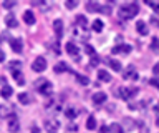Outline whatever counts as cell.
I'll list each match as a JSON object with an SVG mask.
<instances>
[{
  "instance_id": "cell-1",
  "label": "cell",
  "mask_w": 159,
  "mask_h": 133,
  "mask_svg": "<svg viewBox=\"0 0 159 133\" xmlns=\"http://www.w3.org/2000/svg\"><path fill=\"white\" fill-rule=\"evenodd\" d=\"M139 12V7L138 3H126V5L119 7V17L128 20V18H133L134 15H138Z\"/></svg>"
},
{
  "instance_id": "cell-2",
  "label": "cell",
  "mask_w": 159,
  "mask_h": 133,
  "mask_svg": "<svg viewBox=\"0 0 159 133\" xmlns=\"http://www.w3.org/2000/svg\"><path fill=\"white\" fill-rule=\"evenodd\" d=\"M37 88H38L40 95H45V97L52 95V92H53V85H52V83H50L48 80H45V78H42V80H38V83H37Z\"/></svg>"
},
{
  "instance_id": "cell-3",
  "label": "cell",
  "mask_w": 159,
  "mask_h": 133,
  "mask_svg": "<svg viewBox=\"0 0 159 133\" xmlns=\"http://www.w3.org/2000/svg\"><path fill=\"white\" fill-rule=\"evenodd\" d=\"M134 93H138V88H126V87L118 88V97L121 98V100H131L134 97Z\"/></svg>"
},
{
  "instance_id": "cell-4",
  "label": "cell",
  "mask_w": 159,
  "mask_h": 133,
  "mask_svg": "<svg viewBox=\"0 0 159 133\" xmlns=\"http://www.w3.org/2000/svg\"><path fill=\"white\" fill-rule=\"evenodd\" d=\"M32 68H33V72H45L47 70V60L43 57H37L32 63Z\"/></svg>"
},
{
  "instance_id": "cell-5",
  "label": "cell",
  "mask_w": 159,
  "mask_h": 133,
  "mask_svg": "<svg viewBox=\"0 0 159 133\" xmlns=\"http://www.w3.org/2000/svg\"><path fill=\"white\" fill-rule=\"evenodd\" d=\"M45 130H47L48 133H58L60 123L57 120H47L45 121Z\"/></svg>"
},
{
  "instance_id": "cell-6",
  "label": "cell",
  "mask_w": 159,
  "mask_h": 133,
  "mask_svg": "<svg viewBox=\"0 0 159 133\" xmlns=\"http://www.w3.org/2000/svg\"><path fill=\"white\" fill-rule=\"evenodd\" d=\"M65 48H66V53H68V55H71V57H76L80 53V48L75 45V42H66Z\"/></svg>"
},
{
  "instance_id": "cell-7",
  "label": "cell",
  "mask_w": 159,
  "mask_h": 133,
  "mask_svg": "<svg viewBox=\"0 0 159 133\" xmlns=\"http://www.w3.org/2000/svg\"><path fill=\"white\" fill-rule=\"evenodd\" d=\"M124 78L126 80H138V72L134 70V67H128L126 70H124Z\"/></svg>"
},
{
  "instance_id": "cell-8",
  "label": "cell",
  "mask_w": 159,
  "mask_h": 133,
  "mask_svg": "<svg viewBox=\"0 0 159 133\" xmlns=\"http://www.w3.org/2000/svg\"><path fill=\"white\" fill-rule=\"evenodd\" d=\"M133 48L129 47V45H124V43H119V45H116L113 48V53L116 55V53H131Z\"/></svg>"
},
{
  "instance_id": "cell-9",
  "label": "cell",
  "mask_w": 159,
  "mask_h": 133,
  "mask_svg": "<svg viewBox=\"0 0 159 133\" xmlns=\"http://www.w3.org/2000/svg\"><path fill=\"white\" fill-rule=\"evenodd\" d=\"M0 116H13V108L10 105H0Z\"/></svg>"
},
{
  "instance_id": "cell-10",
  "label": "cell",
  "mask_w": 159,
  "mask_h": 133,
  "mask_svg": "<svg viewBox=\"0 0 159 133\" xmlns=\"http://www.w3.org/2000/svg\"><path fill=\"white\" fill-rule=\"evenodd\" d=\"M136 30H138L139 35H148V33H149L146 22H143V20H138V22H136Z\"/></svg>"
},
{
  "instance_id": "cell-11",
  "label": "cell",
  "mask_w": 159,
  "mask_h": 133,
  "mask_svg": "<svg viewBox=\"0 0 159 133\" xmlns=\"http://www.w3.org/2000/svg\"><path fill=\"white\" fill-rule=\"evenodd\" d=\"M10 47H12V50L15 53H20L23 50V42L20 40V38H15V40H12V43H10Z\"/></svg>"
},
{
  "instance_id": "cell-12",
  "label": "cell",
  "mask_w": 159,
  "mask_h": 133,
  "mask_svg": "<svg viewBox=\"0 0 159 133\" xmlns=\"http://www.w3.org/2000/svg\"><path fill=\"white\" fill-rule=\"evenodd\" d=\"M23 20H25V23H27V25H33L37 18H35V15H33L32 10H27V12L23 13Z\"/></svg>"
},
{
  "instance_id": "cell-13",
  "label": "cell",
  "mask_w": 159,
  "mask_h": 133,
  "mask_svg": "<svg viewBox=\"0 0 159 133\" xmlns=\"http://www.w3.org/2000/svg\"><path fill=\"white\" fill-rule=\"evenodd\" d=\"M104 102H106V93L98 92V93H94V95H93V103L101 105V103H104Z\"/></svg>"
},
{
  "instance_id": "cell-14",
  "label": "cell",
  "mask_w": 159,
  "mask_h": 133,
  "mask_svg": "<svg viewBox=\"0 0 159 133\" xmlns=\"http://www.w3.org/2000/svg\"><path fill=\"white\" fill-rule=\"evenodd\" d=\"M53 28H55V33H57L58 38L63 35V22L61 20H55L53 22Z\"/></svg>"
},
{
  "instance_id": "cell-15",
  "label": "cell",
  "mask_w": 159,
  "mask_h": 133,
  "mask_svg": "<svg viewBox=\"0 0 159 133\" xmlns=\"http://www.w3.org/2000/svg\"><path fill=\"white\" fill-rule=\"evenodd\" d=\"M18 128H20V125H18V120L15 118V115L10 118V121H8V130L10 131H18Z\"/></svg>"
},
{
  "instance_id": "cell-16",
  "label": "cell",
  "mask_w": 159,
  "mask_h": 133,
  "mask_svg": "<svg viewBox=\"0 0 159 133\" xmlns=\"http://www.w3.org/2000/svg\"><path fill=\"white\" fill-rule=\"evenodd\" d=\"M12 75H13L15 82H17L20 87L25 85V78H23V75H22V72H20V70H15V72H12Z\"/></svg>"
},
{
  "instance_id": "cell-17",
  "label": "cell",
  "mask_w": 159,
  "mask_h": 133,
  "mask_svg": "<svg viewBox=\"0 0 159 133\" xmlns=\"http://www.w3.org/2000/svg\"><path fill=\"white\" fill-rule=\"evenodd\" d=\"M0 95H2L3 98H10L13 95V90H12V87H8V85H3L2 87V90H0Z\"/></svg>"
},
{
  "instance_id": "cell-18",
  "label": "cell",
  "mask_w": 159,
  "mask_h": 133,
  "mask_svg": "<svg viewBox=\"0 0 159 133\" xmlns=\"http://www.w3.org/2000/svg\"><path fill=\"white\" fill-rule=\"evenodd\" d=\"M108 65H109V68H113L114 72H119L121 70V62L119 60H114V58H111V60H108Z\"/></svg>"
},
{
  "instance_id": "cell-19",
  "label": "cell",
  "mask_w": 159,
  "mask_h": 133,
  "mask_svg": "<svg viewBox=\"0 0 159 133\" xmlns=\"http://www.w3.org/2000/svg\"><path fill=\"white\" fill-rule=\"evenodd\" d=\"M98 78L101 82H111V75H109V73L106 72V70H98Z\"/></svg>"
},
{
  "instance_id": "cell-20",
  "label": "cell",
  "mask_w": 159,
  "mask_h": 133,
  "mask_svg": "<svg viewBox=\"0 0 159 133\" xmlns=\"http://www.w3.org/2000/svg\"><path fill=\"white\" fill-rule=\"evenodd\" d=\"M5 23H7V27H10V28H13V27L18 25L17 18H15L13 15H7V17H5Z\"/></svg>"
},
{
  "instance_id": "cell-21",
  "label": "cell",
  "mask_w": 159,
  "mask_h": 133,
  "mask_svg": "<svg viewBox=\"0 0 159 133\" xmlns=\"http://www.w3.org/2000/svg\"><path fill=\"white\" fill-rule=\"evenodd\" d=\"M76 25L81 28V30H86L88 23H86V18H84V15H78V17H76Z\"/></svg>"
},
{
  "instance_id": "cell-22",
  "label": "cell",
  "mask_w": 159,
  "mask_h": 133,
  "mask_svg": "<svg viewBox=\"0 0 159 133\" xmlns=\"http://www.w3.org/2000/svg\"><path fill=\"white\" fill-rule=\"evenodd\" d=\"M91 28H93V30L96 32V33H99V32L103 30V22L99 20V18H96V20H93V23H91Z\"/></svg>"
},
{
  "instance_id": "cell-23",
  "label": "cell",
  "mask_w": 159,
  "mask_h": 133,
  "mask_svg": "<svg viewBox=\"0 0 159 133\" xmlns=\"http://www.w3.org/2000/svg\"><path fill=\"white\" fill-rule=\"evenodd\" d=\"M86 10L88 12H101V5H98V3H86Z\"/></svg>"
},
{
  "instance_id": "cell-24",
  "label": "cell",
  "mask_w": 159,
  "mask_h": 133,
  "mask_svg": "<svg viewBox=\"0 0 159 133\" xmlns=\"http://www.w3.org/2000/svg\"><path fill=\"white\" fill-rule=\"evenodd\" d=\"M86 128H88V130H94V128H96V120H94V116H88Z\"/></svg>"
},
{
  "instance_id": "cell-25",
  "label": "cell",
  "mask_w": 159,
  "mask_h": 133,
  "mask_svg": "<svg viewBox=\"0 0 159 133\" xmlns=\"http://www.w3.org/2000/svg\"><path fill=\"white\" fill-rule=\"evenodd\" d=\"M151 50H152L154 53H159V38L154 37L152 40H151Z\"/></svg>"
},
{
  "instance_id": "cell-26",
  "label": "cell",
  "mask_w": 159,
  "mask_h": 133,
  "mask_svg": "<svg viewBox=\"0 0 159 133\" xmlns=\"http://www.w3.org/2000/svg\"><path fill=\"white\" fill-rule=\"evenodd\" d=\"M66 70H68V67H66V63H65V62H60L58 65L55 67V72H57V73H63Z\"/></svg>"
},
{
  "instance_id": "cell-27",
  "label": "cell",
  "mask_w": 159,
  "mask_h": 133,
  "mask_svg": "<svg viewBox=\"0 0 159 133\" xmlns=\"http://www.w3.org/2000/svg\"><path fill=\"white\" fill-rule=\"evenodd\" d=\"M18 102H20V103H23V105L30 103V97H28V93H18Z\"/></svg>"
},
{
  "instance_id": "cell-28",
  "label": "cell",
  "mask_w": 159,
  "mask_h": 133,
  "mask_svg": "<svg viewBox=\"0 0 159 133\" xmlns=\"http://www.w3.org/2000/svg\"><path fill=\"white\" fill-rule=\"evenodd\" d=\"M109 131H111V133H124L123 126H121V125H118V123H113L111 128H109Z\"/></svg>"
},
{
  "instance_id": "cell-29",
  "label": "cell",
  "mask_w": 159,
  "mask_h": 133,
  "mask_svg": "<svg viewBox=\"0 0 159 133\" xmlns=\"http://www.w3.org/2000/svg\"><path fill=\"white\" fill-rule=\"evenodd\" d=\"M20 67H22V63H20L18 60H15V62H10V63H8V68H10V72L20 70Z\"/></svg>"
},
{
  "instance_id": "cell-30",
  "label": "cell",
  "mask_w": 159,
  "mask_h": 133,
  "mask_svg": "<svg viewBox=\"0 0 159 133\" xmlns=\"http://www.w3.org/2000/svg\"><path fill=\"white\" fill-rule=\"evenodd\" d=\"M65 7L70 8V10H73V8L78 7V2L76 0H66V2H65Z\"/></svg>"
},
{
  "instance_id": "cell-31",
  "label": "cell",
  "mask_w": 159,
  "mask_h": 133,
  "mask_svg": "<svg viewBox=\"0 0 159 133\" xmlns=\"http://www.w3.org/2000/svg\"><path fill=\"white\" fill-rule=\"evenodd\" d=\"M65 113H66L68 118H71V120H73V118L78 115V110H75V108H66V112H65Z\"/></svg>"
},
{
  "instance_id": "cell-32",
  "label": "cell",
  "mask_w": 159,
  "mask_h": 133,
  "mask_svg": "<svg viewBox=\"0 0 159 133\" xmlns=\"http://www.w3.org/2000/svg\"><path fill=\"white\" fill-rule=\"evenodd\" d=\"M149 7L152 8V10H156L157 13H159V2H154V0H149V2H146Z\"/></svg>"
},
{
  "instance_id": "cell-33",
  "label": "cell",
  "mask_w": 159,
  "mask_h": 133,
  "mask_svg": "<svg viewBox=\"0 0 159 133\" xmlns=\"http://www.w3.org/2000/svg\"><path fill=\"white\" fill-rule=\"evenodd\" d=\"M76 78H78V82L81 83V85H88V83H89L88 77H84V75H76Z\"/></svg>"
},
{
  "instance_id": "cell-34",
  "label": "cell",
  "mask_w": 159,
  "mask_h": 133,
  "mask_svg": "<svg viewBox=\"0 0 159 133\" xmlns=\"http://www.w3.org/2000/svg\"><path fill=\"white\" fill-rule=\"evenodd\" d=\"M98 63H99V58L96 55H93L91 60H89V65H91V67H98Z\"/></svg>"
},
{
  "instance_id": "cell-35",
  "label": "cell",
  "mask_w": 159,
  "mask_h": 133,
  "mask_svg": "<svg viewBox=\"0 0 159 133\" xmlns=\"http://www.w3.org/2000/svg\"><path fill=\"white\" fill-rule=\"evenodd\" d=\"M151 23H152L154 27L159 28V15H152V17H151Z\"/></svg>"
},
{
  "instance_id": "cell-36",
  "label": "cell",
  "mask_w": 159,
  "mask_h": 133,
  "mask_svg": "<svg viewBox=\"0 0 159 133\" xmlns=\"http://www.w3.org/2000/svg\"><path fill=\"white\" fill-rule=\"evenodd\" d=\"M149 83H151L152 87H156V88H159V78H151V80H149Z\"/></svg>"
},
{
  "instance_id": "cell-37",
  "label": "cell",
  "mask_w": 159,
  "mask_h": 133,
  "mask_svg": "<svg viewBox=\"0 0 159 133\" xmlns=\"http://www.w3.org/2000/svg\"><path fill=\"white\" fill-rule=\"evenodd\" d=\"M101 13H111V7H109V5H103L101 7Z\"/></svg>"
},
{
  "instance_id": "cell-38",
  "label": "cell",
  "mask_w": 159,
  "mask_h": 133,
  "mask_svg": "<svg viewBox=\"0 0 159 133\" xmlns=\"http://www.w3.org/2000/svg\"><path fill=\"white\" fill-rule=\"evenodd\" d=\"M3 7H5V8H12V7H15V2H10V0H7V2H3Z\"/></svg>"
},
{
  "instance_id": "cell-39",
  "label": "cell",
  "mask_w": 159,
  "mask_h": 133,
  "mask_svg": "<svg viewBox=\"0 0 159 133\" xmlns=\"http://www.w3.org/2000/svg\"><path fill=\"white\" fill-rule=\"evenodd\" d=\"M86 53H89V55L93 57V55H94V48H93L91 45H86Z\"/></svg>"
},
{
  "instance_id": "cell-40",
  "label": "cell",
  "mask_w": 159,
  "mask_h": 133,
  "mask_svg": "<svg viewBox=\"0 0 159 133\" xmlns=\"http://www.w3.org/2000/svg\"><path fill=\"white\" fill-rule=\"evenodd\" d=\"M152 72H154V75H159V63H156V65H154Z\"/></svg>"
},
{
  "instance_id": "cell-41",
  "label": "cell",
  "mask_w": 159,
  "mask_h": 133,
  "mask_svg": "<svg viewBox=\"0 0 159 133\" xmlns=\"http://www.w3.org/2000/svg\"><path fill=\"white\" fill-rule=\"evenodd\" d=\"M3 60H5V53H3L2 50H0V63H2Z\"/></svg>"
},
{
  "instance_id": "cell-42",
  "label": "cell",
  "mask_w": 159,
  "mask_h": 133,
  "mask_svg": "<svg viewBox=\"0 0 159 133\" xmlns=\"http://www.w3.org/2000/svg\"><path fill=\"white\" fill-rule=\"evenodd\" d=\"M30 133H40V130H38L37 126H33V128H32V131H30Z\"/></svg>"
},
{
  "instance_id": "cell-43",
  "label": "cell",
  "mask_w": 159,
  "mask_h": 133,
  "mask_svg": "<svg viewBox=\"0 0 159 133\" xmlns=\"http://www.w3.org/2000/svg\"><path fill=\"white\" fill-rule=\"evenodd\" d=\"M156 125H157V126H159V118H157V120H156Z\"/></svg>"
}]
</instances>
